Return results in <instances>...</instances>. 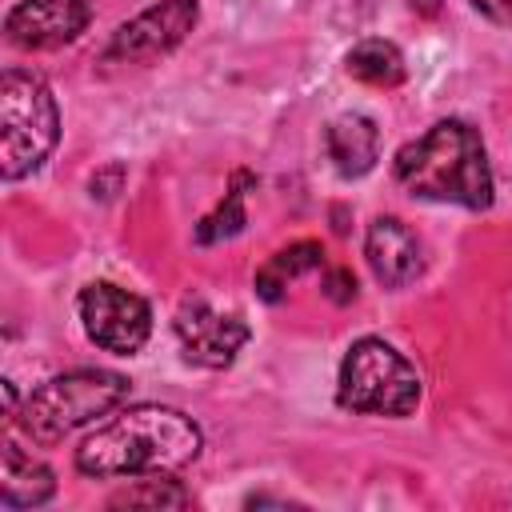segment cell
I'll return each mask as SVG.
<instances>
[{"label":"cell","mask_w":512,"mask_h":512,"mask_svg":"<svg viewBox=\"0 0 512 512\" xmlns=\"http://www.w3.org/2000/svg\"><path fill=\"white\" fill-rule=\"evenodd\" d=\"M324 292H328L336 304H348V300H356V276H352L348 268H332L328 280H324Z\"/></svg>","instance_id":"cell-17"},{"label":"cell","mask_w":512,"mask_h":512,"mask_svg":"<svg viewBox=\"0 0 512 512\" xmlns=\"http://www.w3.org/2000/svg\"><path fill=\"white\" fill-rule=\"evenodd\" d=\"M396 180L436 204H460V208H488L492 204V168L484 140L464 120H436L424 136L408 140L392 160Z\"/></svg>","instance_id":"cell-2"},{"label":"cell","mask_w":512,"mask_h":512,"mask_svg":"<svg viewBox=\"0 0 512 512\" xmlns=\"http://www.w3.org/2000/svg\"><path fill=\"white\" fill-rule=\"evenodd\" d=\"M180 348L188 360L204 364V368H228L236 360V352L248 344V324L232 312H216L204 296H188L172 320Z\"/></svg>","instance_id":"cell-8"},{"label":"cell","mask_w":512,"mask_h":512,"mask_svg":"<svg viewBox=\"0 0 512 512\" xmlns=\"http://www.w3.org/2000/svg\"><path fill=\"white\" fill-rule=\"evenodd\" d=\"M92 20L88 0H20L4 16V36L16 48H60Z\"/></svg>","instance_id":"cell-9"},{"label":"cell","mask_w":512,"mask_h":512,"mask_svg":"<svg viewBox=\"0 0 512 512\" xmlns=\"http://www.w3.org/2000/svg\"><path fill=\"white\" fill-rule=\"evenodd\" d=\"M248 180H252L248 172H236V184L224 192V200L196 224V244L228 240V236H236V232L248 224V216H244V184H248Z\"/></svg>","instance_id":"cell-15"},{"label":"cell","mask_w":512,"mask_h":512,"mask_svg":"<svg viewBox=\"0 0 512 512\" xmlns=\"http://www.w3.org/2000/svg\"><path fill=\"white\" fill-rule=\"evenodd\" d=\"M76 312H80V324H84L88 340L104 352H116V356H136L152 336L148 300L120 288V284H108V280H96V284L80 288Z\"/></svg>","instance_id":"cell-6"},{"label":"cell","mask_w":512,"mask_h":512,"mask_svg":"<svg viewBox=\"0 0 512 512\" xmlns=\"http://www.w3.org/2000/svg\"><path fill=\"white\" fill-rule=\"evenodd\" d=\"M60 140V112L52 88L24 68L0 76V176L20 180L36 172Z\"/></svg>","instance_id":"cell-4"},{"label":"cell","mask_w":512,"mask_h":512,"mask_svg":"<svg viewBox=\"0 0 512 512\" xmlns=\"http://www.w3.org/2000/svg\"><path fill=\"white\" fill-rule=\"evenodd\" d=\"M320 264H324V248L316 240H296V244L280 248L276 256H268V264L256 272V292L268 304H276L284 296L288 280H296V276H304V272H312Z\"/></svg>","instance_id":"cell-14"},{"label":"cell","mask_w":512,"mask_h":512,"mask_svg":"<svg viewBox=\"0 0 512 512\" xmlns=\"http://www.w3.org/2000/svg\"><path fill=\"white\" fill-rule=\"evenodd\" d=\"M336 404L360 416H408L420 404V372L384 340H356L336 376Z\"/></svg>","instance_id":"cell-5"},{"label":"cell","mask_w":512,"mask_h":512,"mask_svg":"<svg viewBox=\"0 0 512 512\" xmlns=\"http://www.w3.org/2000/svg\"><path fill=\"white\" fill-rule=\"evenodd\" d=\"M204 448V432L192 416L168 404H132L108 416L76 448V468L96 480L180 472Z\"/></svg>","instance_id":"cell-1"},{"label":"cell","mask_w":512,"mask_h":512,"mask_svg":"<svg viewBox=\"0 0 512 512\" xmlns=\"http://www.w3.org/2000/svg\"><path fill=\"white\" fill-rule=\"evenodd\" d=\"M128 400V380L108 368H76L64 376L44 380L24 408L16 412V424L32 444H60L68 432L92 424L96 416L116 412Z\"/></svg>","instance_id":"cell-3"},{"label":"cell","mask_w":512,"mask_h":512,"mask_svg":"<svg viewBox=\"0 0 512 512\" xmlns=\"http://www.w3.org/2000/svg\"><path fill=\"white\" fill-rule=\"evenodd\" d=\"M200 20V4L196 0H160L144 12H136L132 20H124L108 48L104 60L116 64H148L156 56H168L176 44H184V36L196 28Z\"/></svg>","instance_id":"cell-7"},{"label":"cell","mask_w":512,"mask_h":512,"mask_svg":"<svg viewBox=\"0 0 512 512\" xmlns=\"http://www.w3.org/2000/svg\"><path fill=\"white\" fill-rule=\"evenodd\" d=\"M324 152L344 180L364 176L380 160V128L364 112H344L324 128Z\"/></svg>","instance_id":"cell-11"},{"label":"cell","mask_w":512,"mask_h":512,"mask_svg":"<svg viewBox=\"0 0 512 512\" xmlns=\"http://www.w3.org/2000/svg\"><path fill=\"white\" fill-rule=\"evenodd\" d=\"M108 504H112V508H188L192 496H188L176 480H164V472H152L148 480H140V484L116 492Z\"/></svg>","instance_id":"cell-16"},{"label":"cell","mask_w":512,"mask_h":512,"mask_svg":"<svg viewBox=\"0 0 512 512\" xmlns=\"http://www.w3.org/2000/svg\"><path fill=\"white\" fill-rule=\"evenodd\" d=\"M364 256L384 288H404L424 272V244L400 216H376L368 224Z\"/></svg>","instance_id":"cell-10"},{"label":"cell","mask_w":512,"mask_h":512,"mask_svg":"<svg viewBox=\"0 0 512 512\" xmlns=\"http://www.w3.org/2000/svg\"><path fill=\"white\" fill-rule=\"evenodd\" d=\"M56 492V476L48 464L32 460L20 444L4 440L0 456V504L4 508H40Z\"/></svg>","instance_id":"cell-12"},{"label":"cell","mask_w":512,"mask_h":512,"mask_svg":"<svg viewBox=\"0 0 512 512\" xmlns=\"http://www.w3.org/2000/svg\"><path fill=\"white\" fill-rule=\"evenodd\" d=\"M480 16H488L492 24H504V28H512V0H468Z\"/></svg>","instance_id":"cell-18"},{"label":"cell","mask_w":512,"mask_h":512,"mask_svg":"<svg viewBox=\"0 0 512 512\" xmlns=\"http://www.w3.org/2000/svg\"><path fill=\"white\" fill-rule=\"evenodd\" d=\"M344 68L352 80L360 84H372V88H396L404 80V52L392 44V40H380V36H368L360 44L348 48L344 56Z\"/></svg>","instance_id":"cell-13"}]
</instances>
